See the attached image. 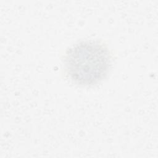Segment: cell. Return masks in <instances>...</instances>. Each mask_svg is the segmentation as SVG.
<instances>
[{"label": "cell", "mask_w": 158, "mask_h": 158, "mask_svg": "<svg viewBox=\"0 0 158 158\" xmlns=\"http://www.w3.org/2000/svg\"><path fill=\"white\" fill-rule=\"evenodd\" d=\"M110 65L107 48L95 41H85L73 46L65 57L67 75L75 83L89 86L105 78Z\"/></svg>", "instance_id": "1"}]
</instances>
